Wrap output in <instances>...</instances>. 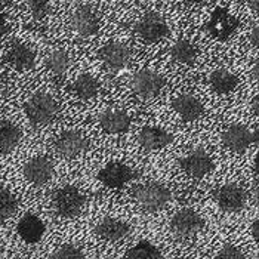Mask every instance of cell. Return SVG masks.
<instances>
[{"label": "cell", "mask_w": 259, "mask_h": 259, "mask_svg": "<svg viewBox=\"0 0 259 259\" xmlns=\"http://www.w3.org/2000/svg\"><path fill=\"white\" fill-rule=\"evenodd\" d=\"M134 199L140 204L144 210L156 212L163 209L170 199L172 194L167 187L159 182H145L137 187L134 191Z\"/></svg>", "instance_id": "cell-1"}, {"label": "cell", "mask_w": 259, "mask_h": 259, "mask_svg": "<svg viewBox=\"0 0 259 259\" xmlns=\"http://www.w3.org/2000/svg\"><path fill=\"white\" fill-rule=\"evenodd\" d=\"M58 113V104L48 94H36L25 104V114L33 126L46 124Z\"/></svg>", "instance_id": "cell-2"}, {"label": "cell", "mask_w": 259, "mask_h": 259, "mask_svg": "<svg viewBox=\"0 0 259 259\" xmlns=\"http://www.w3.org/2000/svg\"><path fill=\"white\" fill-rule=\"evenodd\" d=\"M54 209L61 218H76L84 204V196L76 187L65 185L54 194Z\"/></svg>", "instance_id": "cell-3"}, {"label": "cell", "mask_w": 259, "mask_h": 259, "mask_svg": "<svg viewBox=\"0 0 259 259\" xmlns=\"http://www.w3.org/2000/svg\"><path fill=\"white\" fill-rule=\"evenodd\" d=\"M204 227V221L196 210L191 209H181L172 220H170V230L180 239H191Z\"/></svg>", "instance_id": "cell-4"}, {"label": "cell", "mask_w": 259, "mask_h": 259, "mask_svg": "<svg viewBox=\"0 0 259 259\" xmlns=\"http://www.w3.org/2000/svg\"><path fill=\"white\" fill-rule=\"evenodd\" d=\"M222 144L227 150L233 151V153H244L252 144H258L259 135L258 131L250 132L246 126L241 124H233L230 127H227L222 132Z\"/></svg>", "instance_id": "cell-5"}, {"label": "cell", "mask_w": 259, "mask_h": 259, "mask_svg": "<svg viewBox=\"0 0 259 259\" xmlns=\"http://www.w3.org/2000/svg\"><path fill=\"white\" fill-rule=\"evenodd\" d=\"M239 25L240 21L236 17H233L225 8H217L206 28L210 33V36H213L220 41H225L236 33Z\"/></svg>", "instance_id": "cell-6"}, {"label": "cell", "mask_w": 259, "mask_h": 259, "mask_svg": "<svg viewBox=\"0 0 259 259\" xmlns=\"http://www.w3.org/2000/svg\"><path fill=\"white\" fill-rule=\"evenodd\" d=\"M135 33L147 41H157L169 34V27L157 12H148L135 24Z\"/></svg>", "instance_id": "cell-7"}, {"label": "cell", "mask_w": 259, "mask_h": 259, "mask_svg": "<svg viewBox=\"0 0 259 259\" xmlns=\"http://www.w3.org/2000/svg\"><path fill=\"white\" fill-rule=\"evenodd\" d=\"M181 169L191 178L201 180L207 174L213 170V161L210 156L203 150V148H196L190 151L187 156H184L180 161Z\"/></svg>", "instance_id": "cell-8"}, {"label": "cell", "mask_w": 259, "mask_h": 259, "mask_svg": "<svg viewBox=\"0 0 259 259\" xmlns=\"http://www.w3.org/2000/svg\"><path fill=\"white\" fill-rule=\"evenodd\" d=\"M55 151L67 159L76 157L89 148V140L79 131H64L55 140Z\"/></svg>", "instance_id": "cell-9"}, {"label": "cell", "mask_w": 259, "mask_h": 259, "mask_svg": "<svg viewBox=\"0 0 259 259\" xmlns=\"http://www.w3.org/2000/svg\"><path fill=\"white\" fill-rule=\"evenodd\" d=\"M246 191L239 184H225L215 191V200L224 212H240L246 204Z\"/></svg>", "instance_id": "cell-10"}, {"label": "cell", "mask_w": 259, "mask_h": 259, "mask_svg": "<svg viewBox=\"0 0 259 259\" xmlns=\"http://www.w3.org/2000/svg\"><path fill=\"white\" fill-rule=\"evenodd\" d=\"M164 86L163 76L153 70H141L132 77V89L141 98H153L159 95Z\"/></svg>", "instance_id": "cell-11"}, {"label": "cell", "mask_w": 259, "mask_h": 259, "mask_svg": "<svg viewBox=\"0 0 259 259\" xmlns=\"http://www.w3.org/2000/svg\"><path fill=\"white\" fill-rule=\"evenodd\" d=\"M98 55L107 70L117 71L131 60V49L120 41H111L101 48Z\"/></svg>", "instance_id": "cell-12"}, {"label": "cell", "mask_w": 259, "mask_h": 259, "mask_svg": "<svg viewBox=\"0 0 259 259\" xmlns=\"http://www.w3.org/2000/svg\"><path fill=\"white\" fill-rule=\"evenodd\" d=\"M135 178V172L119 161L108 163L98 174V180L108 188H121L124 184Z\"/></svg>", "instance_id": "cell-13"}, {"label": "cell", "mask_w": 259, "mask_h": 259, "mask_svg": "<svg viewBox=\"0 0 259 259\" xmlns=\"http://www.w3.org/2000/svg\"><path fill=\"white\" fill-rule=\"evenodd\" d=\"M24 175L34 185H45L46 182L51 181L54 175V164L51 159L45 156H37L25 163Z\"/></svg>", "instance_id": "cell-14"}, {"label": "cell", "mask_w": 259, "mask_h": 259, "mask_svg": "<svg viewBox=\"0 0 259 259\" xmlns=\"http://www.w3.org/2000/svg\"><path fill=\"white\" fill-rule=\"evenodd\" d=\"M71 27L73 30L81 36V37H89V36H94L98 28H100V21L98 17L95 15V12L88 8V6H83L74 11L73 17H71Z\"/></svg>", "instance_id": "cell-15"}, {"label": "cell", "mask_w": 259, "mask_h": 259, "mask_svg": "<svg viewBox=\"0 0 259 259\" xmlns=\"http://www.w3.org/2000/svg\"><path fill=\"white\" fill-rule=\"evenodd\" d=\"M174 140V137L161 129V127H154V126H147L140 132V145L147 150V151H156V150H161L164 147H167Z\"/></svg>", "instance_id": "cell-16"}, {"label": "cell", "mask_w": 259, "mask_h": 259, "mask_svg": "<svg viewBox=\"0 0 259 259\" xmlns=\"http://www.w3.org/2000/svg\"><path fill=\"white\" fill-rule=\"evenodd\" d=\"M8 61L18 71H25V70L33 68L36 55L27 45H24L20 40H15V41H12V45L9 48Z\"/></svg>", "instance_id": "cell-17"}, {"label": "cell", "mask_w": 259, "mask_h": 259, "mask_svg": "<svg viewBox=\"0 0 259 259\" xmlns=\"http://www.w3.org/2000/svg\"><path fill=\"white\" fill-rule=\"evenodd\" d=\"M95 231L101 239L108 240V241H119L129 234L131 227L117 218H105L97 225Z\"/></svg>", "instance_id": "cell-18"}, {"label": "cell", "mask_w": 259, "mask_h": 259, "mask_svg": "<svg viewBox=\"0 0 259 259\" xmlns=\"http://www.w3.org/2000/svg\"><path fill=\"white\" fill-rule=\"evenodd\" d=\"M174 108L185 121H193L203 116L204 107L196 97L193 95H180L174 100Z\"/></svg>", "instance_id": "cell-19"}, {"label": "cell", "mask_w": 259, "mask_h": 259, "mask_svg": "<svg viewBox=\"0 0 259 259\" xmlns=\"http://www.w3.org/2000/svg\"><path fill=\"white\" fill-rule=\"evenodd\" d=\"M101 127L108 134H123L131 126V117L120 110H108L100 116Z\"/></svg>", "instance_id": "cell-20"}, {"label": "cell", "mask_w": 259, "mask_h": 259, "mask_svg": "<svg viewBox=\"0 0 259 259\" xmlns=\"http://www.w3.org/2000/svg\"><path fill=\"white\" fill-rule=\"evenodd\" d=\"M45 224L36 215H25L18 222V234L25 243H37L45 234Z\"/></svg>", "instance_id": "cell-21"}, {"label": "cell", "mask_w": 259, "mask_h": 259, "mask_svg": "<svg viewBox=\"0 0 259 259\" xmlns=\"http://www.w3.org/2000/svg\"><path fill=\"white\" fill-rule=\"evenodd\" d=\"M22 134L20 127H17L14 123L2 120L0 121V153L2 154H9L17 148L20 144Z\"/></svg>", "instance_id": "cell-22"}, {"label": "cell", "mask_w": 259, "mask_h": 259, "mask_svg": "<svg viewBox=\"0 0 259 259\" xmlns=\"http://www.w3.org/2000/svg\"><path fill=\"white\" fill-rule=\"evenodd\" d=\"M68 89L73 91L76 95H79L81 100H91L97 97L100 91V83L94 76L84 73V74H80L79 77L70 84Z\"/></svg>", "instance_id": "cell-23"}, {"label": "cell", "mask_w": 259, "mask_h": 259, "mask_svg": "<svg viewBox=\"0 0 259 259\" xmlns=\"http://www.w3.org/2000/svg\"><path fill=\"white\" fill-rule=\"evenodd\" d=\"M209 83L217 94L225 95V94L233 92L237 88L239 79L228 70H217L210 74Z\"/></svg>", "instance_id": "cell-24"}, {"label": "cell", "mask_w": 259, "mask_h": 259, "mask_svg": "<svg viewBox=\"0 0 259 259\" xmlns=\"http://www.w3.org/2000/svg\"><path fill=\"white\" fill-rule=\"evenodd\" d=\"M170 55L177 62L190 65L197 58V49L190 40H180L172 46Z\"/></svg>", "instance_id": "cell-25"}, {"label": "cell", "mask_w": 259, "mask_h": 259, "mask_svg": "<svg viewBox=\"0 0 259 259\" xmlns=\"http://www.w3.org/2000/svg\"><path fill=\"white\" fill-rule=\"evenodd\" d=\"M127 259H160V250L150 241H140L127 250Z\"/></svg>", "instance_id": "cell-26"}, {"label": "cell", "mask_w": 259, "mask_h": 259, "mask_svg": "<svg viewBox=\"0 0 259 259\" xmlns=\"http://www.w3.org/2000/svg\"><path fill=\"white\" fill-rule=\"evenodd\" d=\"M46 67L52 71V73H55V74H62V73H65V70L68 68V65H70V57H68V54L67 52H64V51H54L52 54H49L48 57H46Z\"/></svg>", "instance_id": "cell-27"}, {"label": "cell", "mask_w": 259, "mask_h": 259, "mask_svg": "<svg viewBox=\"0 0 259 259\" xmlns=\"http://www.w3.org/2000/svg\"><path fill=\"white\" fill-rule=\"evenodd\" d=\"M17 207H18L17 197L11 191L0 188V221L11 218L17 212Z\"/></svg>", "instance_id": "cell-28"}, {"label": "cell", "mask_w": 259, "mask_h": 259, "mask_svg": "<svg viewBox=\"0 0 259 259\" xmlns=\"http://www.w3.org/2000/svg\"><path fill=\"white\" fill-rule=\"evenodd\" d=\"M51 259H84V255L79 247L73 244H64L51 255Z\"/></svg>", "instance_id": "cell-29"}, {"label": "cell", "mask_w": 259, "mask_h": 259, "mask_svg": "<svg viewBox=\"0 0 259 259\" xmlns=\"http://www.w3.org/2000/svg\"><path fill=\"white\" fill-rule=\"evenodd\" d=\"M27 6L30 8L34 20L37 21L46 18L49 15V12H51V3L45 2V0H28Z\"/></svg>", "instance_id": "cell-30"}, {"label": "cell", "mask_w": 259, "mask_h": 259, "mask_svg": "<svg viewBox=\"0 0 259 259\" xmlns=\"http://www.w3.org/2000/svg\"><path fill=\"white\" fill-rule=\"evenodd\" d=\"M217 259H247L241 250H239L237 247L234 246H224L222 249L220 250V253L217 255Z\"/></svg>", "instance_id": "cell-31"}, {"label": "cell", "mask_w": 259, "mask_h": 259, "mask_svg": "<svg viewBox=\"0 0 259 259\" xmlns=\"http://www.w3.org/2000/svg\"><path fill=\"white\" fill-rule=\"evenodd\" d=\"M249 40H250V45L253 46V48H258L259 46V25L256 24L255 27H253V30L250 31V34H249Z\"/></svg>", "instance_id": "cell-32"}, {"label": "cell", "mask_w": 259, "mask_h": 259, "mask_svg": "<svg viewBox=\"0 0 259 259\" xmlns=\"http://www.w3.org/2000/svg\"><path fill=\"white\" fill-rule=\"evenodd\" d=\"M8 31V24H6V18H5V15L0 12V40L3 39V36H5V33Z\"/></svg>", "instance_id": "cell-33"}, {"label": "cell", "mask_w": 259, "mask_h": 259, "mask_svg": "<svg viewBox=\"0 0 259 259\" xmlns=\"http://www.w3.org/2000/svg\"><path fill=\"white\" fill-rule=\"evenodd\" d=\"M252 236H253V239L259 241V221L255 220L253 221V224H252Z\"/></svg>", "instance_id": "cell-34"}, {"label": "cell", "mask_w": 259, "mask_h": 259, "mask_svg": "<svg viewBox=\"0 0 259 259\" xmlns=\"http://www.w3.org/2000/svg\"><path fill=\"white\" fill-rule=\"evenodd\" d=\"M252 108H253V113H255V116H259V98L258 97H255V98H253V102H252Z\"/></svg>", "instance_id": "cell-35"}, {"label": "cell", "mask_w": 259, "mask_h": 259, "mask_svg": "<svg viewBox=\"0 0 259 259\" xmlns=\"http://www.w3.org/2000/svg\"><path fill=\"white\" fill-rule=\"evenodd\" d=\"M253 77L255 80H259V62L256 61L255 62V65H253Z\"/></svg>", "instance_id": "cell-36"}, {"label": "cell", "mask_w": 259, "mask_h": 259, "mask_svg": "<svg viewBox=\"0 0 259 259\" xmlns=\"http://www.w3.org/2000/svg\"><path fill=\"white\" fill-rule=\"evenodd\" d=\"M250 5H252V6H253V8H255V11H256V12H258V11H259V9H258L259 2H250Z\"/></svg>", "instance_id": "cell-37"}]
</instances>
